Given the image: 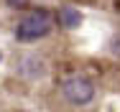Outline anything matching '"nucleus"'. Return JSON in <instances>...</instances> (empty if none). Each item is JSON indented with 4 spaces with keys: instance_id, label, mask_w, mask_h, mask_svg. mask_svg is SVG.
Masks as SVG:
<instances>
[{
    "instance_id": "7ed1b4c3",
    "label": "nucleus",
    "mask_w": 120,
    "mask_h": 112,
    "mask_svg": "<svg viewBox=\"0 0 120 112\" xmlns=\"http://www.w3.org/2000/svg\"><path fill=\"white\" fill-rule=\"evenodd\" d=\"M61 23H64L67 28H77V25L82 23L79 10H74V8H61Z\"/></svg>"
},
{
    "instance_id": "20e7f679",
    "label": "nucleus",
    "mask_w": 120,
    "mask_h": 112,
    "mask_svg": "<svg viewBox=\"0 0 120 112\" xmlns=\"http://www.w3.org/2000/svg\"><path fill=\"white\" fill-rule=\"evenodd\" d=\"M8 5H13V8H28L31 0H8Z\"/></svg>"
},
{
    "instance_id": "f03ea898",
    "label": "nucleus",
    "mask_w": 120,
    "mask_h": 112,
    "mask_svg": "<svg viewBox=\"0 0 120 112\" xmlns=\"http://www.w3.org/2000/svg\"><path fill=\"white\" fill-rule=\"evenodd\" d=\"M61 94L72 105H90L92 97H95V84L82 74H72L61 82Z\"/></svg>"
},
{
    "instance_id": "f257e3e1",
    "label": "nucleus",
    "mask_w": 120,
    "mask_h": 112,
    "mask_svg": "<svg viewBox=\"0 0 120 112\" xmlns=\"http://www.w3.org/2000/svg\"><path fill=\"white\" fill-rule=\"evenodd\" d=\"M49 31H51V13L44 8H36L33 13L21 18L18 28H15V38L21 43H31V41H38V38L49 36Z\"/></svg>"
},
{
    "instance_id": "39448f33",
    "label": "nucleus",
    "mask_w": 120,
    "mask_h": 112,
    "mask_svg": "<svg viewBox=\"0 0 120 112\" xmlns=\"http://www.w3.org/2000/svg\"><path fill=\"white\" fill-rule=\"evenodd\" d=\"M0 59H3V54H0Z\"/></svg>"
}]
</instances>
